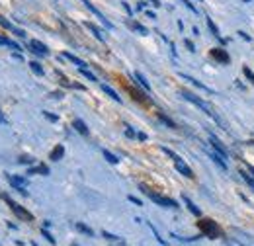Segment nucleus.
Masks as SVG:
<instances>
[{"instance_id": "obj_1", "label": "nucleus", "mask_w": 254, "mask_h": 246, "mask_svg": "<svg viewBox=\"0 0 254 246\" xmlns=\"http://www.w3.org/2000/svg\"><path fill=\"white\" fill-rule=\"evenodd\" d=\"M182 96H184V98H186L188 102H192V104H196L198 108H202V110H203V112H205V113H207V115H209L211 119H215V121H217V123H219V125H221L223 129H227V127H225V123H223V119H221V117L217 115V112H213V108H211V106H209L207 102H203L202 98L194 96L192 92H182Z\"/></svg>"}, {"instance_id": "obj_2", "label": "nucleus", "mask_w": 254, "mask_h": 246, "mask_svg": "<svg viewBox=\"0 0 254 246\" xmlns=\"http://www.w3.org/2000/svg\"><path fill=\"white\" fill-rule=\"evenodd\" d=\"M139 188H141V192H143V194H145L149 200H152L156 205H162V207H172V209H178V207H180V205H178L174 200H170V198H164V196H158L156 192L149 190V188H147V186H143V184H141Z\"/></svg>"}, {"instance_id": "obj_3", "label": "nucleus", "mask_w": 254, "mask_h": 246, "mask_svg": "<svg viewBox=\"0 0 254 246\" xmlns=\"http://www.w3.org/2000/svg\"><path fill=\"white\" fill-rule=\"evenodd\" d=\"M162 151H164L168 157H172V160H174V166H176V170H178L180 174H184L186 178H194V172H192V168H190V166H188V164H186V162H184V160H182L178 155H174L170 149H162Z\"/></svg>"}, {"instance_id": "obj_4", "label": "nucleus", "mask_w": 254, "mask_h": 246, "mask_svg": "<svg viewBox=\"0 0 254 246\" xmlns=\"http://www.w3.org/2000/svg\"><path fill=\"white\" fill-rule=\"evenodd\" d=\"M200 231H202L205 237H209V239H217V237H221L219 227H217V225H215V221H211V219H203V221H200Z\"/></svg>"}, {"instance_id": "obj_5", "label": "nucleus", "mask_w": 254, "mask_h": 246, "mask_svg": "<svg viewBox=\"0 0 254 246\" xmlns=\"http://www.w3.org/2000/svg\"><path fill=\"white\" fill-rule=\"evenodd\" d=\"M6 201H8V205H10V209L20 217V219H24V221H33V217H31V213L29 211H25L24 207H20L14 200H10V198H6Z\"/></svg>"}, {"instance_id": "obj_6", "label": "nucleus", "mask_w": 254, "mask_h": 246, "mask_svg": "<svg viewBox=\"0 0 254 246\" xmlns=\"http://www.w3.org/2000/svg\"><path fill=\"white\" fill-rule=\"evenodd\" d=\"M82 4H84V6H86V8H88V10H90V12H92L96 18H100V22H102V23H104L108 29H112V27H114V23H112V22H110V20H108V18H106V16H104V14H102V12H100V10H98V8H96V6H94L90 0H82Z\"/></svg>"}, {"instance_id": "obj_7", "label": "nucleus", "mask_w": 254, "mask_h": 246, "mask_svg": "<svg viewBox=\"0 0 254 246\" xmlns=\"http://www.w3.org/2000/svg\"><path fill=\"white\" fill-rule=\"evenodd\" d=\"M8 182H10V184L14 186V190H18L20 194H24V196L27 194V192H25V186H27V182H25L24 178H20V176H12V174H8Z\"/></svg>"}, {"instance_id": "obj_8", "label": "nucleus", "mask_w": 254, "mask_h": 246, "mask_svg": "<svg viewBox=\"0 0 254 246\" xmlns=\"http://www.w3.org/2000/svg\"><path fill=\"white\" fill-rule=\"evenodd\" d=\"M209 143H211V147L215 149V153H217V155H221L223 158H227V157H229V153H227V147H225V145H223V143H221V141H219L215 135H209Z\"/></svg>"}, {"instance_id": "obj_9", "label": "nucleus", "mask_w": 254, "mask_h": 246, "mask_svg": "<svg viewBox=\"0 0 254 246\" xmlns=\"http://www.w3.org/2000/svg\"><path fill=\"white\" fill-rule=\"evenodd\" d=\"M211 57H213L215 61H219L221 65H227V63L231 61V57L227 55V51L221 49V47H213V49H211Z\"/></svg>"}, {"instance_id": "obj_10", "label": "nucleus", "mask_w": 254, "mask_h": 246, "mask_svg": "<svg viewBox=\"0 0 254 246\" xmlns=\"http://www.w3.org/2000/svg\"><path fill=\"white\" fill-rule=\"evenodd\" d=\"M29 47H31V53H35V55H41V57H47L49 55V49L41 41H37V39L29 41Z\"/></svg>"}, {"instance_id": "obj_11", "label": "nucleus", "mask_w": 254, "mask_h": 246, "mask_svg": "<svg viewBox=\"0 0 254 246\" xmlns=\"http://www.w3.org/2000/svg\"><path fill=\"white\" fill-rule=\"evenodd\" d=\"M73 127H75V129H76V131H78L80 135H84V137L88 135V127H86V123H84L82 119H75V123H73Z\"/></svg>"}, {"instance_id": "obj_12", "label": "nucleus", "mask_w": 254, "mask_h": 246, "mask_svg": "<svg viewBox=\"0 0 254 246\" xmlns=\"http://www.w3.org/2000/svg\"><path fill=\"white\" fill-rule=\"evenodd\" d=\"M209 157H211V160H213L221 170H227V162L223 160V157H221V155H217V153H209Z\"/></svg>"}, {"instance_id": "obj_13", "label": "nucleus", "mask_w": 254, "mask_h": 246, "mask_svg": "<svg viewBox=\"0 0 254 246\" xmlns=\"http://www.w3.org/2000/svg\"><path fill=\"white\" fill-rule=\"evenodd\" d=\"M65 155V147L63 145H57L53 151H51V160H61Z\"/></svg>"}, {"instance_id": "obj_14", "label": "nucleus", "mask_w": 254, "mask_h": 246, "mask_svg": "<svg viewBox=\"0 0 254 246\" xmlns=\"http://www.w3.org/2000/svg\"><path fill=\"white\" fill-rule=\"evenodd\" d=\"M84 25H86V27H88V29H90V31L94 33V37H96V39H100V41H106V37H104V35L100 33V29H98V27H96L94 23H90V22H86Z\"/></svg>"}, {"instance_id": "obj_15", "label": "nucleus", "mask_w": 254, "mask_h": 246, "mask_svg": "<svg viewBox=\"0 0 254 246\" xmlns=\"http://www.w3.org/2000/svg\"><path fill=\"white\" fill-rule=\"evenodd\" d=\"M63 57H65V59H69L71 63H75V65H76L78 68H84V67H86V63H84V61H80L78 57H75V55H71V53H65Z\"/></svg>"}, {"instance_id": "obj_16", "label": "nucleus", "mask_w": 254, "mask_h": 246, "mask_svg": "<svg viewBox=\"0 0 254 246\" xmlns=\"http://www.w3.org/2000/svg\"><path fill=\"white\" fill-rule=\"evenodd\" d=\"M102 90H104V92H106V94H108V96H110L112 100H116V102H122V98L118 96V92H116L114 88H110L108 84H102Z\"/></svg>"}, {"instance_id": "obj_17", "label": "nucleus", "mask_w": 254, "mask_h": 246, "mask_svg": "<svg viewBox=\"0 0 254 246\" xmlns=\"http://www.w3.org/2000/svg\"><path fill=\"white\" fill-rule=\"evenodd\" d=\"M184 203H186V205H188V209H190V211H192V213H194V215H198V217H200V215H202V211H200V209H198V207H196V205H194V201H192V200H190V198H188V196H184Z\"/></svg>"}, {"instance_id": "obj_18", "label": "nucleus", "mask_w": 254, "mask_h": 246, "mask_svg": "<svg viewBox=\"0 0 254 246\" xmlns=\"http://www.w3.org/2000/svg\"><path fill=\"white\" fill-rule=\"evenodd\" d=\"M133 76H135V80H137V82H139V84H141V86H143L145 90H149V92H151V86H149V82L145 80V76H143L141 72H135Z\"/></svg>"}, {"instance_id": "obj_19", "label": "nucleus", "mask_w": 254, "mask_h": 246, "mask_svg": "<svg viewBox=\"0 0 254 246\" xmlns=\"http://www.w3.org/2000/svg\"><path fill=\"white\" fill-rule=\"evenodd\" d=\"M27 174H43V176H47V174H49V168H47L45 164H39L37 168H31Z\"/></svg>"}, {"instance_id": "obj_20", "label": "nucleus", "mask_w": 254, "mask_h": 246, "mask_svg": "<svg viewBox=\"0 0 254 246\" xmlns=\"http://www.w3.org/2000/svg\"><path fill=\"white\" fill-rule=\"evenodd\" d=\"M29 68H31L37 76H43V67H41L37 61H31V63H29Z\"/></svg>"}, {"instance_id": "obj_21", "label": "nucleus", "mask_w": 254, "mask_h": 246, "mask_svg": "<svg viewBox=\"0 0 254 246\" xmlns=\"http://www.w3.org/2000/svg\"><path fill=\"white\" fill-rule=\"evenodd\" d=\"M158 119H160V121H162V123H166V125H168V127H170V129H176V123H174V121H172V119H170V117H166V115H164V113H158Z\"/></svg>"}, {"instance_id": "obj_22", "label": "nucleus", "mask_w": 254, "mask_h": 246, "mask_svg": "<svg viewBox=\"0 0 254 246\" xmlns=\"http://www.w3.org/2000/svg\"><path fill=\"white\" fill-rule=\"evenodd\" d=\"M131 27H133V29H137L141 35H147V33H149V29H147V27H143L141 23H137V22H131Z\"/></svg>"}, {"instance_id": "obj_23", "label": "nucleus", "mask_w": 254, "mask_h": 246, "mask_svg": "<svg viewBox=\"0 0 254 246\" xmlns=\"http://www.w3.org/2000/svg\"><path fill=\"white\" fill-rule=\"evenodd\" d=\"M104 157H106V160L112 162V164H118V162H120V158H118L116 155H112L110 151H104Z\"/></svg>"}, {"instance_id": "obj_24", "label": "nucleus", "mask_w": 254, "mask_h": 246, "mask_svg": "<svg viewBox=\"0 0 254 246\" xmlns=\"http://www.w3.org/2000/svg\"><path fill=\"white\" fill-rule=\"evenodd\" d=\"M76 229H78L80 233L88 235V237H92V235H94V233H92V229H90V227H86V225H82V223H76Z\"/></svg>"}, {"instance_id": "obj_25", "label": "nucleus", "mask_w": 254, "mask_h": 246, "mask_svg": "<svg viewBox=\"0 0 254 246\" xmlns=\"http://www.w3.org/2000/svg\"><path fill=\"white\" fill-rule=\"evenodd\" d=\"M241 176H243V180H245V182H247V184H249V186L254 190V180L249 176V174H247V170H241Z\"/></svg>"}, {"instance_id": "obj_26", "label": "nucleus", "mask_w": 254, "mask_h": 246, "mask_svg": "<svg viewBox=\"0 0 254 246\" xmlns=\"http://www.w3.org/2000/svg\"><path fill=\"white\" fill-rule=\"evenodd\" d=\"M243 72H245V76H247V78H249V80H251V82L254 84V72H253V70H251L249 67H243Z\"/></svg>"}, {"instance_id": "obj_27", "label": "nucleus", "mask_w": 254, "mask_h": 246, "mask_svg": "<svg viewBox=\"0 0 254 246\" xmlns=\"http://www.w3.org/2000/svg\"><path fill=\"white\" fill-rule=\"evenodd\" d=\"M207 25H209V29L213 31V35H219V29H217V25L211 22V18H207Z\"/></svg>"}, {"instance_id": "obj_28", "label": "nucleus", "mask_w": 254, "mask_h": 246, "mask_svg": "<svg viewBox=\"0 0 254 246\" xmlns=\"http://www.w3.org/2000/svg\"><path fill=\"white\" fill-rule=\"evenodd\" d=\"M80 72H82V74H84V76H86L88 80H92V82H96V76H94V74H92L90 70H86V68H80Z\"/></svg>"}, {"instance_id": "obj_29", "label": "nucleus", "mask_w": 254, "mask_h": 246, "mask_svg": "<svg viewBox=\"0 0 254 246\" xmlns=\"http://www.w3.org/2000/svg\"><path fill=\"white\" fill-rule=\"evenodd\" d=\"M131 94H133V98H135V100H141V102H147V98H145V96H143V94H141L139 90H131Z\"/></svg>"}, {"instance_id": "obj_30", "label": "nucleus", "mask_w": 254, "mask_h": 246, "mask_svg": "<svg viewBox=\"0 0 254 246\" xmlns=\"http://www.w3.org/2000/svg\"><path fill=\"white\" fill-rule=\"evenodd\" d=\"M0 25H2V27H6V29H10V31L14 29V25H12L8 20H4V18H0Z\"/></svg>"}, {"instance_id": "obj_31", "label": "nucleus", "mask_w": 254, "mask_h": 246, "mask_svg": "<svg viewBox=\"0 0 254 246\" xmlns=\"http://www.w3.org/2000/svg\"><path fill=\"white\" fill-rule=\"evenodd\" d=\"M20 164H31L33 162V158H29V157H20V160H18Z\"/></svg>"}, {"instance_id": "obj_32", "label": "nucleus", "mask_w": 254, "mask_h": 246, "mask_svg": "<svg viewBox=\"0 0 254 246\" xmlns=\"http://www.w3.org/2000/svg\"><path fill=\"white\" fill-rule=\"evenodd\" d=\"M102 235H104V237H106V239H108V241H122V239H120V237H116V235H110V233H106V231H104V233H102Z\"/></svg>"}, {"instance_id": "obj_33", "label": "nucleus", "mask_w": 254, "mask_h": 246, "mask_svg": "<svg viewBox=\"0 0 254 246\" xmlns=\"http://www.w3.org/2000/svg\"><path fill=\"white\" fill-rule=\"evenodd\" d=\"M43 115H45V117H47L49 121H57V119H59L57 115H53V113H49V112H43Z\"/></svg>"}, {"instance_id": "obj_34", "label": "nucleus", "mask_w": 254, "mask_h": 246, "mask_svg": "<svg viewBox=\"0 0 254 246\" xmlns=\"http://www.w3.org/2000/svg\"><path fill=\"white\" fill-rule=\"evenodd\" d=\"M126 135H127V137H129V139H133V137H137V135H135V131H133V129H129V127H127V129H126Z\"/></svg>"}, {"instance_id": "obj_35", "label": "nucleus", "mask_w": 254, "mask_h": 246, "mask_svg": "<svg viewBox=\"0 0 254 246\" xmlns=\"http://www.w3.org/2000/svg\"><path fill=\"white\" fill-rule=\"evenodd\" d=\"M43 237H45V239H47L49 243H55V237H51V235H49L47 231H43Z\"/></svg>"}, {"instance_id": "obj_36", "label": "nucleus", "mask_w": 254, "mask_h": 246, "mask_svg": "<svg viewBox=\"0 0 254 246\" xmlns=\"http://www.w3.org/2000/svg\"><path fill=\"white\" fill-rule=\"evenodd\" d=\"M129 201H131V203H135V205H143V203H141L137 198H133V196H129Z\"/></svg>"}, {"instance_id": "obj_37", "label": "nucleus", "mask_w": 254, "mask_h": 246, "mask_svg": "<svg viewBox=\"0 0 254 246\" xmlns=\"http://www.w3.org/2000/svg\"><path fill=\"white\" fill-rule=\"evenodd\" d=\"M0 45H10V39H8V37H2V35H0Z\"/></svg>"}, {"instance_id": "obj_38", "label": "nucleus", "mask_w": 254, "mask_h": 246, "mask_svg": "<svg viewBox=\"0 0 254 246\" xmlns=\"http://www.w3.org/2000/svg\"><path fill=\"white\" fill-rule=\"evenodd\" d=\"M186 47H188V49H190V51H196V49H194V43H192V41H190V39H186Z\"/></svg>"}, {"instance_id": "obj_39", "label": "nucleus", "mask_w": 254, "mask_h": 246, "mask_svg": "<svg viewBox=\"0 0 254 246\" xmlns=\"http://www.w3.org/2000/svg\"><path fill=\"white\" fill-rule=\"evenodd\" d=\"M0 123H2V125H8V121H6L4 115H2V112H0Z\"/></svg>"}, {"instance_id": "obj_40", "label": "nucleus", "mask_w": 254, "mask_h": 246, "mask_svg": "<svg viewBox=\"0 0 254 246\" xmlns=\"http://www.w3.org/2000/svg\"><path fill=\"white\" fill-rule=\"evenodd\" d=\"M137 137H139L141 141H145V139H147V135H145V133H137Z\"/></svg>"}, {"instance_id": "obj_41", "label": "nucleus", "mask_w": 254, "mask_h": 246, "mask_svg": "<svg viewBox=\"0 0 254 246\" xmlns=\"http://www.w3.org/2000/svg\"><path fill=\"white\" fill-rule=\"evenodd\" d=\"M247 172H251V174L254 176V168H253V166H247Z\"/></svg>"}, {"instance_id": "obj_42", "label": "nucleus", "mask_w": 254, "mask_h": 246, "mask_svg": "<svg viewBox=\"0 0 254 246\" xmlns=\"http://www.w3.org/2000/svg\"><path fill=\"white\" fill-rule=\"evenodd\" d=\"M245 2H251V0H245Z\"/></svg>"}]
</instances>
